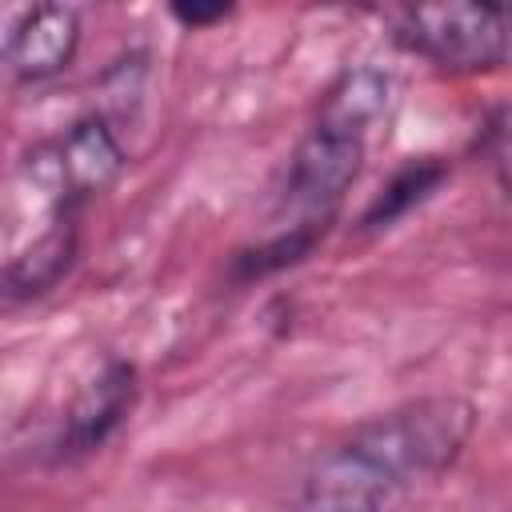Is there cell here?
I'll list each match as a JSON object with an SVG mask.
<instances>
[{
  "label": "cell",
  "instance_id": "obj_7",
  "mask_svg": "<svg viewBox=\"0 0 512 512\" xmlns=\"http://www.w3.org/2000/svg\"><path fill=\"white\" fill-rule=\"evenodd\" d=\"M80 48V16L68 4H36L20 16L4 44V60L16 80H48L72 64Z\"/></svg>",
  "mask_w": 512,
  "mask_h": 512
},
{
  "label": "cell",
  "instance_id": "obj_12",
  "mask_svg": "<svg viewBox=\"0 0 512 512\" xmlns=\"http://www.w3.org/2000/svg\"><path fill=\"white\" fill-rule=\"evenodd\" d=\"M184 28H208V24H216V20H224V16H232V4H172L168 8Z\"/></svg>",
  "mask_w": 512,
  "mask_h": 512
},
{
  "label": "cell",
  "instance_id": "obj_1",
  "mask_svg": "<svg viewBox=\"0 0 512 512\" xmlns=\"http://www.w3.org/2000/svg\"><path fill=\"white\" fill-rule=\"evenodd\" d=\"M472 428L476 408L464 396H424L364 420L348 436V444L404 492L408 484L432 480L452 468Z\"/></svg>",
  "mask_w": 512,
  "mask_h": 512
},
{
  "label": "cell",
  "instance_id": "obj_5",
  "mask_svg": "<svg viewBox=\"0 0 512 512\" xmlns=\"http://www.w3.org/2000/svg\"><path fill=\"white\" fill-rule=\"evenodd\" d=\"M132 404H136V368L128 360H108L68 404L64 428L56 440V456L76 460V456L96 452L124 424Z\"/></svg>",
  "mask_w": 512,
  "mask_h": 512
},
{
  "label": "cell",
  "instance_id": "obj_9",
  "mask_svg": "<svg viewBox=\"0 0 512 512\" xmlns=\"http://www.w3.org/2000/svg\"><path fill=\"white\" fill-rule=\"evenodd\" d=\"M76 260V224L72 216L52 220L48 232H40L4 272H0V300H32L44 296L64 280V272Z\"/></svg>",
  "mask_w": 512,
  "mask_h": 512
},
{
  "label": "cell",
  "instance_id": "obj_11",
  "mask_svg": "<svg viewBox=\"0 0 512 512\" xmlns=\"http://www.w3.org/2000/svg\"><path fill=\"white\" fill-rule=\"evenodd\" d=\"M328 224H288V232H276L272 240L256 244V248H244L232 256V280L236 284H248V280H260L268 272H280V268H292L300 264L320 240H324Z\"/></svg>",
  "mask_w": 512,
  "mask_h": 512
},
{
  "label": "cell",
  "instance_id": "obj_6",
  "mask_svg": "<svg viewBox=\"0 0 512 512\" xmlns=\"http://www.w3.org/2000/svg\"><path fill=\"white\" fill-rule=\"evenodd\" d=\"M52 152H56V164L64 172V192H68L72 208L84 196L112 188L128 164V152H124V144H120V136L104 112L80 116L60 140H52Z\"/></svg>",
  "mask_w": 512,
  "mask_h": 512
},
{
  "label": "cell",
  "instance_id": "obj_8",
  "mask_svg": "<svg viewBox=\"0 0 512 512\" xmlns=\"http://www.w3.org/2000/svg\"><path fill=\"white\" fill-rule=\"evenodd\" d=\"M392 104V80L380 68H348L340 72V80L324 92L320 112H316V128L364 140L372 124H380V116Z\"/></svg>",
  "mask_w": 512,
  "mask_h": 512
},
{
  "label": "cell",
  "instance_id": "obj_10",
  "mask_svg": "<svg viewBox=\"0 0 512 512\" xmlns=\"http://www.w3.org/2000/svg\"><path fill=\"white\" fill-rule=\"evenodd\" d=\"M444 180H448V164H444V160H436V156L408 160V164L384 184V192L368 204V212L360 216V228H364V232L392 228L400 216H408L416 204H424Z\"/></svg>",
  "mask_w": 512,
  "mask_h": 512
},
{
  "label": "cell",
  "instance_id": "obj_3",
  "mask_svg": "<svg viewBox=\"0 0 512 512\" xmlns=\"http://www.w3.org/2000/svg\"><path fill=\"white\" fill-rule=\"evenodd\" d=\"M364 164V140L316 128L296 144L288 160V184L284 204L300 212L296 224H332L344 192L356 184Z\"/></svg>",
  "mask_w": 512,
  "mask_h": 512
},
{
  "label": "cell",
  "instance_id": "obj_4",
  "mask_svg": "<svg viewBox=\"0 0 512 512\" xmlns=\"http://www.w3.org/2000/svg\"><path fill=\"white\" fill-rule=\"evenodd\" d=\"M400 488L376 472L348 440L332 444L304 472L300 508L304 512H392Z\"/></svg>",
  "mask_w": 512,
  "mask_h": 512
},
{
  "label": "cell",
  "instance_id": "obj_2",
  "mask_svg": "<svg viewBox=\"0 0 512 512\" xmlns=\"http://www.w3.org/2000/svg\"><path fill=\"white\" fill-rule=\"evenodd\" d=\"M400 40L452 72H488L508 60V12L496 4L404 8Z\"/></svg>",
  "mask_w": 512,
  "mask_h": 512
}]
</instances>
